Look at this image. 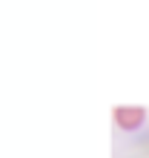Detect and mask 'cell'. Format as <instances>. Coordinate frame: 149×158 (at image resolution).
<instances>
[{
  "mask_svg": "<svg viewBox=\"0 0 149 158\" xmlns=\"http://www.w3.org/2000/svg\"><path fill=\"white\" fill-rule=\"evenodd\" d=\"M115 127L123 129V132H138L143 124H146V109L143 106H115Z\"/></svg>",
  "mask_w": 149,
  "mask_h": 158,
  "instance_id": "1",
  "label": "cell"
}]
</instances>
